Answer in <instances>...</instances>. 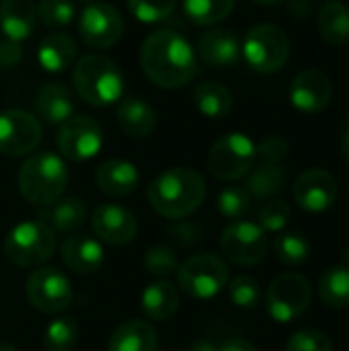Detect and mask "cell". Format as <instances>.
Listing matches in <instances>:
<instances>
[{
	"label": "cell",
	"instance_id": "ffe728a7",
	"mask_svg": "<svg viewBox=\"0 0 349 351\" xmlns=\"http://www.w3.org/2000/svg\"><path fill=\"white\" fill-rule=\"evenodd\" d=\"M95 183L109 197H125L138 189L140 175L136 165H132L130 160L109 158L97 169Z\"/></svg>",
	"mask_w": 349,
	"mask_h": 351
},
{
	"label": "cell",
	"instance_id": "6da1fadb",
	"mask_svg": "<svg viewBox=\"0 0 349 351\" xmlns=\"http://www.w3.org/2000/svg\"><path fill=\"white\" fill-rule=\"evenodd\" d=\"M140 64L152 84L160 88H181L189 84L197 72V53L177 31L158 29L144 39Z\"/></svg>",
	"mask_w": 349,
	"mask_h": 351
},
{
	"label": "cell",
	"instance_id": "2e32d148",
	"mask_svg": "<svg viewBox=\"0 0 349 351\" xmlns=\"http://www.w3.org/2000/svg\"><path fill=\"white\" fill-rule=\"evenodd\" d=\"M294 199L306 212H325L337 199V181L325 169H309L294 181Z\"/></svg>",
	"mask_w": 349,
	"mask_h": 351
},
{
	"label": "cell",
	"instance_id": "9a60e30c",
	"mask_svg": "<svg viewBox=\"0 0 349 351\" xmlns=\"http://www.w3.org/2000/svg\"><path fill=\"white\" fill-rule=\"evenodd\" d=\"M91 224H93V232L97 234V239L113 247L130 245L138 234L136 216L117 204L97 206L93 212Z\"/></svg>",
	"mask_w": 349,
	"mask_h": 351
},
{
	"label": "cell",
	"instance_id": "f6af8a7d",
	"mask_svg": "<svg viewBox=\"0 0 349 351\" xmlns=\"http://www.w3.org/2000/svg\"><path fill=\"white\" fill-rule=\"evenodd\" d=\"M189 351H218V346H214L212 341H208V339H202V341H197V343H193Z\"/></svg>",
	"mask_w": 349,
	"mask_h": 351
},
{
	"label": "cell",
	"instance_id": "f1b7e54d",
	"mask_svg": "<svg viewBox=\"0 0 349 351\" xmlns=\"http://www.w3.org/2000/svg\"><path fill=\"white\" fill-rule=\"evenodd\" d=\"M284 183H286V173H284L282 165L259 162L257 167L251 169L245 189L251 193V197L267 199V197H274L276 193H280Z\"/></svg>",
	"mask_w": 349,
	"mask_h": 351
},
{
	"label": "cell",
	"instance_id": "ee69618b",
	"mask_svg": "<svg viewBox=\"0 0 349 351\" xmlns=\"http://www.w3.org/2000/svg\"><path fill=\"white\" fill-rule=\"evenodd\" d=\"M218 351H257V348L243 337H230L222 346H218Z\"/></svg>",
	"mask_w": 349,
	"mask_h": 351
},
{
	"label": "cell",
	"instance_id": "30bf717a",
	"mask_svg": "<svg viewBox=\"0 0 349 351\" xmlns=\"http://www.w3.org/2000/svg\"><path fill=\"white\" fill-rule=\"evenodd\" d=\"M27 300L33 308L45 315H56L72 304V284L56 267L41 265L27 278Z\"/></svg>",
	"mask_w": 349,
	"mask_h": 351
},
{
	"label": "cell",
	"instance_id": "8fae6325",
	"mask_svg": "<svg viewBox=\"0 0 349 351\" xmlns=\"http://www.w3.org/2000/svg\"><path fill=\"white\" fill-rule=\"evenodd\" d=\"M220 249L224 257L237 265H257L265 259L269 241L259 224L237 220L222 230Z\"/></svg>",
	"mask_w": 349,
	"mask_h": 351
},
{
	"label": "cell",
	"instance_id": "b9f144b4",
	"mask_svg": "<svg viewBox=\"0 0 349 351\" xmlns=\"http://www.w3.org/2000/svg\"><path fill=\"white\" fill-rule=\"evenodd\" d=\"M255 154L259 162L282 165V160L288 156V142L282 136H267L255 146Z\"/></svg>",
	"mask_w": 349,
	"mask_h": 351
},
{
	"label": "cell",
	"instance_id": "cb8c5ba5",
	"mask_svg": "<svg viewBox=\"0 0 349 351\" xmlns=\"http://www.w3.org/2000/svg\"><path fill=\"white\" fill-rule=\"evenodd\" d=\"M37 23V4L33 0H4L0 4V29L6 39L25 41Z\"/></svg>",
	"mask_w": 349,
	"mask_h": 351
},
{
	"label": "cell",
	"instance_id": "603a6c76",
	"mask_svg": "<svg viewBox=\"0 0 349 351\" xmlns=\"http://www.w3.org/2000/svg\"><path fill=\"white\" fill-rule=\"evenodd\" d=\"M76 53H78L76 41L68 33H62V31H51L49 35L41 39L37 47V60L41 68L51 74H60L68 70L74 64Z\"/></svg>",
	"mask_w": 349,
	"mask_h": 351
},
{
	"label": "cell",
	"instance_id": "bcb514c9",
	"mask_svg": "<svg viewBox=\"0 0 349 351\" xmlns=\"http://www.w3.org/2000/svg\"><path fill=\"white\" fill-rule=\"evenodd\" d=\"M341 152H344V158L349 165V123L344 128V134H341Z\"/></svg>",
	"mask_w": 349,
	"mask_h": 351
},
{
	"label": "cell",
	"instance_id": "7402d4cb",
	"mask_svg": "<svg viewBox=\"0 0 349 351\" xmlns=\"http://www.w3.org/2000/svg\"><path fill=\"white\" fill-rule=\"evenodd\" d=\"M56 234H72L86 220V206L78 197H60L58 202L39 210V218Z\"/></svg>",
	"mask_w": 349,
	"mask_h": 351
},
{
	"label": "cell",
	"instance_id": "7bdbcfd3",
	"mask_svg": "<svg viewBox=\"0 0 349 351\" xmlns=\"http://www.w3.org/2000/svg\"><path fill=\"white\" fill-rule=\"evenodd\" d=\"M23 58V47L19 41H12V39H6V41H0V66H14L19 64Z\"/></svg>",
	"mask_w": 349,
	"mask_h": 351
},
{
	"label": "cell",
	"instance_id": "4dcf8cb0",
	"mask_svg": "<svg viewBox=\"0 0 349 351\" xmlns=\"http://www.w3.org/2000/svg\"><path fill=\"white\" fill-rule=\"evenodd\" d=\"M319 296L331 308L349 306V265H333L319 280Z\"/></svg>",
	"mask_w": 349,
	"mask_h": 351
},
{
	"label": "cell",
	"instance_id": "7a4b0ae2",
	"mask_svg": "<svg viewBox=\"0 0 349 351\" xmlns=\"http://www.w3.org/2000/svg\"><path fill=\"white\" fill-rule=\"evenodd\" d=\"M206 199L204 177L189 167L163 171L148 187L150 206L165 218L181 220L191 216Z\"/></svg>",
	"mask_w": 349,
	"mask_h": 351
},
{
	"label": "cell",
	"instance_id": "4316f807",
	"mask_svg": "<svg viewBox=\"0 0 349 351\" xmlns=\"http://www.w3.org/2000/svg\"><path fill=\"white\" fill-rule=\"evenodd\" d=\"M177 308H179V288L169 280L150 284L142 294V311L152 321H169L175 317Z\"/></svg>",
	"mask_w": 349,
	"mask_h": 351
},
{
	"label": "cell",
	"instance_id": "44dd1931",
	"mask_svg": "<svg viewBox=\"0 0 349 351\" xmlns=\"http://www.w3.org/2000/svg\"><path fill=\"white\" fill-rule=\"evenodd\" d=\"M33 107L37 113L35 117L43 119L45 123H51V125L64 123L74 113V101H72L70 90L62 84H56V82L43 84L37 90Z\"/></svg>",
	"mask_w": 349,
	"mask_h": 351
},
{
	"label": "cell",
	"instance_id": "5b68a950",
	"mask_svg": "<svg viewBox=\"0 0 349 351\" xmlns=\"http://www.w3.org/2000/svg\"><path fill=\"white\" fill-rule=\"evenodd\" d=\"M56 232L41 220L16 224L4 239V255L16 267H39L56 251Z\"/></svg>",
	"mask_w": 349,
	"mask_h": 351
},
{
	"label": "cell",
	"instance_id": "d6986e66",
	"mask_svg": "<svg viewBox=\"0 0 349 351\" xmlns=\"http://www.w3.org/2000/svg\"><path fill=\"white\" fill-rule=\"evenodd\" d=\"M62 263L74 274H95L103 267L105 251L101 241L86 234H70L60 247Z\"/></svg>",
	"mask_w": 349,
	"mask_h": 351
},
{
	"label": "cell",
	"instance_id": "f35d334b",
	"mask_svg": "<svg viewBox=\"0 0 349 351\" xmlns=\"http://www.w3.org/2000/svg\"><path fill=\"white\" fill-rule=\"evenodd\" d=\"M228 296L230 300L239 306V308H255L261 300V290L257 280H253L251 276H237L230 284H228Z\"/></svg>",
	"mask_w": 349,
	"mask_h": 351
},
{
	"label": "cell",
	"instance_id": "d6a6232c",
	"mask_svg": "<svg viewBox=\"0 0 349 351\" xmlns=\"http://www.w3.org/2000/svg\"><path fill=\"white\" fill-rule=\"evenodd\" d=\"M274 251L276 257L290 267L302 265L311 257V243L304 234L300 232H282L274 241Z\"/></svg>",
	"mask_w": 349,
	"mask_h": 351
},
{
	"label": "cell",
	"instance_id": "7c38bea8",
	"mask_svg": "<svg viewBox=\"0 0 349 351\" xmlns=\"http://www.w3.org/2000/svg\"><path fill=\"white\" fill-rule=\"evenodd\" d=\"M41 136V123L33 113L23 109L0 113V154L8 158L25 156L39 146Z\"/></svg>",
	"mask_w": 349,
	"mask_h": 351
},
{
	"label": "cell",
	"instance_id": "e0dca14e",
	"mask_svg": "<svg viewBox=\"0 0 349 351\" xmlns=\"http://www.w3.org/2000/svg\"><path fill=\"white\" fill-rule=\"evenodd\" d=\"M333 84L331 78L321 70H302L294 76L290 86L292 105L309 115L323 111L331 103Z\"/></svg>",
	"mask_w": 349,
	"mask_h": 351
},
{
	"label": "cell",
	"instance_id": "60d3db41",
	"mask_svg": "<svg viewBox=\"0 0 349 351\" xmlns=\"http://www.w3.org/2000/svg\"><path fill=\"white\" fill-rule=\"evenodd\" d=\"M286 351H333L331 339L317 329H302L296 331L288 343H286Z\"/></svg>",
	"mask_w": 349,
	"mask_h": 351
},
{
	"label": "cell",
	"instance_id": "83f0119b",
	"mask_svg": "<svg viewBox=\"0 0 349 351\" xmlns=\"http://www.w3.org/2000/svg\"><path fill=\"white\" fill-rule=\"evenodd\" d=\"M193 101H195V107L200 109V113H204L206 117H212V119L226 117L234 107L232 93L224 84L212 82V80L200 82L193 88Z\"/></svg>",
	"mask_w": 349,
	"mask_h": 351
},
{
	"label": "cell",
	"instance_id": "d590c367",
	"mask_svg": "<svg viewBox=\"0 0 349 351\" xmlns=\"http://www.w3.org/2000/svg\"><path fill=\"white\" fill-rule=\"evenodd\" d=\"M74 19L72 0H39L37 2V21L49 29H62Z\"/></svg>",
	"mask_w": 349,
	"mask_h": 351
},
{
	"label": "cell",
	"instance_id": "8d00e7d4",
	"mask_svg": "<svg viewBox=\"0 0 349 351\" xmlns=\"http://www.w3.org/2000/svg\"><path fill=\"white\" fill-rule=\"evenodd\" d=\"M144 267L148 274L156 278H169L171 274H177L179 269V259L177 253L167 247V245H156L150 247L144 255Z\"/></svg>",
	"mask_w": 349,
	"mask_h": 351
},
{
	"label": "cell",
	"instance_id": "5bb4252c",
	"mask_svg": "<svg viewBox=\"0 0 349 351\" xmlns=\"http://www.w3.org/2000/svg\"><path fill=\"white\" fill-rule=\"evenodd\" d=\"M78 31L82 41L93 49H107L121 39L123 21L115 6L107 2H91L84 6Z\"/></svg>",
	"mask_w": 349,
	"mask_h": 351
},
{
	"label": "cell",
	"instance_id": "7dc6e473",
	"mask_svg": "<svg viewBox=\"0 0 349 351\" xmlns=\"http://www.w3.org/2000/svg\"><path fill=\"white\" fill-rule=\"evenodd\" d=\"M255 2H259V4H267V6H272V4H280V2H284V0H255Z\"/></svg>",
	"mask_w": 349,
	"mask_h": 351
},
{
	"label": "cell",
	"instance_id": "c3c4849f",
	"mask_svg": "<svg viewBox=\"0 0 349 351\" xmlns=\"http://www.w3.org/2000/svg\"><path fill=\"white\" fill-rule=\"evenodd\" d=\"M0 351H16V350H14V346H10V343H0Z\"/></svg>",
	"mask_w": 349,
	"mask_h": 351
},
{
	"label": "cell",
	"instance_id": "8992f818",
	"mask_svg": "<svg viewBox=\"0 0 349 351\" xmlns=\"http://www.w3.org/2000/svg\"><path fill=\"white\" fill-rule=\"evenodd\" d=\"M228 265L214 253L193 255L177 269L179 288L195 300H210L220 294L228 286Z\"/></svg>",
	"mask_w": 349,
	"mask_h": 351
},
{
	"label": "cell",
	"instance_id": "74e56055",
	"mask_svg": "<svg viewBox=\"0 0 349 351\" xmlns=\"http://www.w3.org/2000/svg\"><path fill=\"white\" fill-rule=\"evenodd\" d=\"M132 14L142 23H160L175 12L177 0H128Z\"/></svg>",
	"mask_w": 349,
	"mask_h": 351
},
{
	"label": "cell",
	"instance_id": "ab89813d",
	"mask_svg": "<svg viewBox=\"0 0 349 351\" xmlns=\"http://www.w3.org/2000/svg\"><path fill=\"white\" fill-rule=\"evenodd\" d=\"M292 218V210L282 199H272L259 208V226L265 232H282Z\"/></svg>",
	"mask_w": 349,
	"mask_h": 351
},
{
	"label": "cell",
	"instance_id": "681fc988",
	"mask_svg": "<svg viewBox=\"0 0 349 351\" xmlns=\"http://www.w3.org/2000/svg\"><path fill=\"white\" fill-rule=\"evenodd\" d=\"M78 2H86V4H91L93 0H78Z\"/></svg>",
	"mask_w": 349,
	"mask_h": 351
},
{
	"label": "cell",
	"instance_id": "4fadbf2b",
	"mask_svg": "<svg viewBox=\"0 0 349 351\" xmlns=\"http://www.w3.org/2000/svg\"><path fill=\"white\" fill-rule=\"evenodd\" d=\"M103 146V130L88 115H72L58 132V148L72 162L91 160Z\"/></svg>",
	"mask_w": 349,
	"mask_h": 351
},
{
	"label": "cell",
	"instance_id": "484cf974",
	"mask_svg": "<svg viewBox=\"0 0 349 351\" xmlns=\"http://www.w3.org/2000/svg\"><path fill=\"white\" fill-rule=\"evenodd\" d=\"M117 123L132 138H146L156 130V113L142 99L128 97L117 107Z\"/></svg>",
	"mask_w": 349,
	"mask_h": 351
},
{
	"label": "cell",
	"instance_id": "1f68e13d",
	"mask_svg": "<svg viewBox=\"0 0 349 351\" xmlns=\"http://www.w3.org/2000/svg\"><path fill=\"white\" fill-rule=\"evenodd\" d=\"M234 8V0H183L185 16L200 27H212L224 21Z\"/></svg>",
	"mask_w": 349,
	"mask_h": 351
},
{
	"label": "cell",
	"instance_id": "f546056e",
	"mask_svg": "<svg viewBox=\"0 0 349 351\" xmlns=\"http://www.w3.org/2000/svg\"><path fill=\"white\" fill-rule=\"evenodd\" d=\"M319 33L329 45H344L349 39V8L331 0L319 12Z\"/></svg>",
	"mask_w": 349,
	"mask_h": 351
},
{
	"label": "cell",
	"instance_id": "ac0fdd59",
	"mask_svg": "<svg viewBox=\"0 0 349 351\" xmlns=\"http://www.w3.org/2000/svg\"><path fill=\"white\" fill-rule=\"evenodd\" d=\"M200 58L212 68H230L241 60V43L239 37L230 29H210L204 31L197 39Z\"/></svg>",
	"mask_w": 349,
	"mask_h": 351
},
{
	"label": "cell",
	"instance_id": "3957f363",
	"mask_svg": "<svg viewBox=\"0 0 349 351\" xmlns=\"http://www.w3.org/2000/svg\"><path fill=\"white\" fill-rule=\"evenodd\" d=\"M21 195L39 208L58 202L68 185V169L64 158L51 152H39L29 156L16 175Z\"/></svg>",
	"mask_w": 349,
	"mask_h": 351
},
{
	"label": "cell",
	"instance_id": "d4e9b609",
	"mask_svg": "<svg viewBox=\"0 0 349 351\" xmlns=\"http://www.w3.org/2000/svg\"><path fill=\"white\" fill-rule=\"evenodd\" d=\"M109 351H156L158 335L148 321H125L109 339Z\"/></svg>",
	"mask_w": 349,
	"mask_h": 351
},
{
	"label": "cell",
	"instance_id": "9c48e42d",
	"mask_svg": "<svg viewBox=\"0 0 349 351\" xmlns=\"http://www.w3.org/2000/svg\"><path fill=\"white\" fill-rule=\"evenodd\" d=\"M311 282L302 274L288 271L272 282L265 296V306L274 321L290 323L306 313V308L311 306Z\"/></svg>",
	"mask_w": 349,
	"mask_h": 351
},
{
	"label": "cell",
	"instance_id": "ba28073f",
	"mask_svg": "<svg viewBox=\"0 0 349 351\" xmlns=\"http://www.w3.org/2000/svg\"><path fill=\"white\" fill-rule=\"evenodd\" d=\"M257 162L255 144L245 134L222 136L208 154V169L220 181H237L251 173Z\"/></svg>",
	"mask_w": 349,
	"mask_h": 351
},
{
	"label": "cell",
	"instance_id": "e575fe53",
	"mask_svg": "<svg viewBox=\"0 0 349 351\" xmlns=\"http://www.w3.org/2000/svg\"><path fill=\"white\" fill-rule=\"evenodd\" d=\"M251 193L245 189V185H230V187H224L220 193H218V210L222 216L230 218V220H239L243 218L249 210H251Z\"/></svg>",
	"mask_w": 349,
	"mask_h": 351
},
{
	"label": "cell",
	"instance_id": "277c9868",
	"mask_svg": "<svg viewBox=\"0 0 349 351\" xmlns=\"http://www.w3.org/2000/svg\"><path fill=\"white\" fill-rule=\"evenodd\" d=\"M72 82L82 101L93 107H107L123 93V76L119 66L101 53H91L74 64Z\"/></svg>",
	"mask_w": 349,
	"mask_h": 351
},
{
	"label": "cell",
	"instance_id": "52a82bcc",
	"mask_svg": "<svg viewBox=\"0 0 349 351\" xmlns=\"http://www.w3.org/2000/svg\"><path fill=\"white\" fill-rule=\"evenodd\" d=\"M241 49L253 70L269 74L286 66L290 58V39L278 25L261 23L251 27Z\"/></svg>",
	"mask_w": 349,
	"mask_h": 351
},
{
	"label": "cell",
	"instance_id": "836d02e7",
	"mask_svg": "<svg viewBox=\"0 0 349 351\" xmlns=\"http://www.w3.org/2000/svg\"><path fill=\"white\" fill-rule=\"evenodd\" d=\"M76 341H78V325L66 317L51 321L43 335V346L47 351H72Z\"/></svg>",
	"mask_w": 349,
	"mask_h": 351
}]
</instances>
